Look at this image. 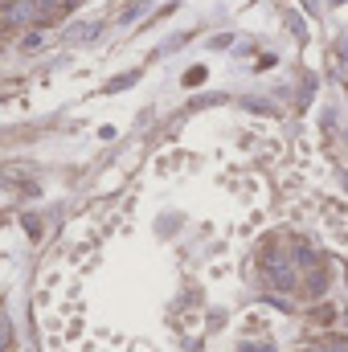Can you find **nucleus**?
I'll list each match as a JSON object with an SVG mask.
<instances>
[{
  "label": "nucleus",
  "instance_id": "39448f33",
  "mask_svg": "<svg viewBox=\"0 0 348 352\" xmlns=\"http://www.w3.org/2000/svg\"><path fill=\"white\" fill-rule=\"evenodd\" d=\"M205 82V66H193L188 74H184V87H201Z\"/></svg>",
  "mask_w": 348,
  "mask_h": 352
},
{
  "label": "nucleus",
  "instance_id": "20e7f679",
  "mask_svg": "<svg viewBox=\"0 0 348 352\" xmlns=\"http://www.w3.org/2000/svg\"><path fill=\"white\" fill-rule=\"evenodd\" d=\"M135 78H140V70H131V74H119V78H111V82H107V94H119V90H127L131 87V82H135Z\"/></svg>",
  "mask_w": 348,
  "mask_h": 352
},
{
  "label": "nucleus",
  "instance_id": "f257e3e1",
  "mask_svg": "<svg viewBox=\"0 0 348 352\" xmlns=\"http://www.w3.org/2000/svg\"><path fill=\"white\" fill-rule=\"evenodd\" d=\"M262 266H266V283H270V287H279V291H291V287H295V266L283 263L279 254H266Z\"/></svg>",
  "mask_w": 348,
  "mask_h": 352
},
{
  "label": "nucleus",
  "instance_id": "423d86ee",
  "mask_svg": "<svg viewBox=\"0 0 348 352\" xmlns=\"http://www.w3.org/2000/svg\"><path fill=\"white\" fill-rule=\"evenodd\" d=\"M209 45H213V50H226V45H234V37H226V33H221V37H213Z\"/></svg>",
  "mask_w": 348,
  "mask_h": 352
},
{
  "label": "nucleus",
  "instance_id": "7ed1b4c3",
  "mask_svg": "<svg viewBox=\"0 0 348 352\" xmlns=\"http://www.w3.org/2000/svg\"><path fill=\"white\" fill-rule=\"evenodd\" d=\"M37 16H41L37 0H12L8 4V21H37Z\"/></svg>",
  "mask_w": 348,
  "mask_h": 352
},
{
  "label": "nucleus",
  "instance_id": "f03ea898",
  "mask_svg": "<svg viewBox=\"0 0 348 352\" xmlns=\"http://www.w3.org/2000/svg\"><path fill=\"white\" fill-rule=\"evenodd\" d=\"M98 29H102V21H83V25L66 29V41H74V45H83V41H94V37H98Z\"/></svg>",
  "mask_w": 348,
  "mask_h": 352
},
{
  "label": "nucleus",
  "instance_id": "0eeeda50",
  "mask_svg": "<svg viewBox=\"0 0 348 352\" xmlns=\"http://www.w3.org/2000/svg\"><path fill=\"white\" fill-rule=\"evenodd\" d=\"M242 352H270V344H266V349H262V344H246Z\"/></svg>",
  "mask_w": 348,
  "mask_h": 352
}]
</instances>
